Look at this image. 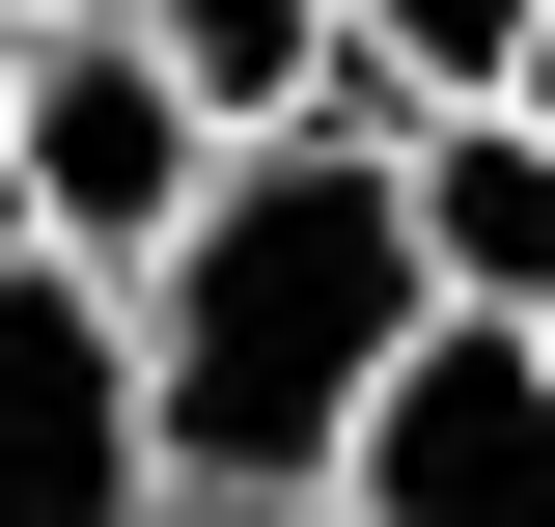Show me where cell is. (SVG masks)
<instances>
[{"label": "cell", "instance_id": "8992f818", "mask_svg": "<svg viewBox=\"0 0 555 527\" xmlns=\"http://www.w3.org/2000/svg\"><path fill=\"white\" fill-rule=\"evenodd\" d=\"M389 167H416V278L500 306V333H555V112H528V83H444Z\"/></svg>", "mask_w": 555, "mask_h": 527}, {"label": "cell", "instance_id": "9c48e42d", "mask_svg": "<svg viewBox=\"0 0 555 527\" xmlns=\"http://www.w3.org/2000/svg\"><path fill=\"white\" fill-rule=\"evenodd\" d=\"M0 112H28V28H0Z\"/></svg>", "mask_w": 555, "mask_h": 527}, {"label": "cell", "instance_id": "8fae6325", "mask_svg": "<svg viewBox=\"0 0 555 527\" xmlns=\"http://www.w3.org/2000/svg\"><path fill=\"white\" fill-rule=\"evenodd\" d=\"M278 527H334V500H278Z\"/></svg>", "mask_w": 555, "mask_h": 527}, {"label": "cell", "instance_id": "ba28073f", "mask_svg": "<svg viewBox=\"0 0 555 527\" xmlns=\"http://www.w3.org/2000/svg\"><path fill=\"white\" fill-rule=\"evenodd\" d=\"M500 83H528V112H555V0H528V56H500Z\"/></svg>", "mask_w": 555, "mask_h": 527}, {"label": "cell", "instance_id": "3957f363", "mask_svg": "<svg viewBox=\"0 0 555 527\" xmlns=\"http://www.w3.org/2000/svg\"><path fill=\"white\" fill-rule=\"evenodd\" d=\"M0 527H167V389H139V278L0 222Z\"/></svg>", "mask_w": 555, "mask_h": 527}, {"label": "cell", "instance_id": "7a4b0ae2", "mask_svg": "<svg viewBox=\"0 0 555 527\" xmlns=\"http://www.w3.org/2000/svg\"><path fill=\"white\" fill-rule=\"evenodd\" d=\"M222 167H250V139H222L195 83L139 56L112 0H56V28H28V112H0V222H28V250H83V278H167Z\"/></svg>", "mask_w": 555, "mask_h": 527}, {"label": "cell", "instance_id": "5b68a950", "mask_svg": "<svg viewBox=\"0 0 555 527\" xmlns=\"http://www.w3.org/2000/svg\"><path fill=\"white\" fill-rule=\"evenodd\" d=\"M222 139H416V83L361 56V0H112Z\"/></svg>", "mask_w": 555, "mask_h": 527}, {"label": "cell", "instance_id": "277c9868", "mask_svg": "<svg viewBox=\"0 0 555 527\" xmlns=\"http://www.w3.org/2000/svg\"><path fill=\"white\" fill-rule=\"evenodd\" d=\"M334 527H555V333L444 306V333L389 361V416H361Z\"/></svg>", "mask_w": 555, "mask_h": 527}, {"label": "cell", "instance_id": "52a82bcc", "mask_svg": "<svg viewBox=\"0 0 555 527\" xmlns=\"http://www.w3.org/2000/svg\"><path fill=\"white\" fill-rule=\"evenodd\" d=\"M361 56L444 112V83H500V56H528V0H361Z\"/></svg>", "mask_w": 555, "mask_h": 527}, {"label": "cell", "instance_id": "6da1fadb", "mask_svg": "<svg viewBox=\"0 0 555 527\" xmlns=\"http://www.w3.org/2000/svg\"><path fill=\"white\" fill-rule=\"evenodd\" d=\"M416 333H444V278H416V167H389V139H250V167L195 195V250L139 278L167 527H278V500H334Z\"/></svg>", "mask_w": 555, "mask_h": 527}, {"label": "cell", "instance_id": "30bf717a", "mask_svg": "<svg viewBox=\"0 0 555 527\" xmlns=\"http://www.w3.org/2000/svg\"><path fill=\"white\" fill-rule=\"evenodd\" d=\"M0 28H56V0H0Z\"/></svg>", "mask_w": 555, "mask_h": 527}]
</instances>
